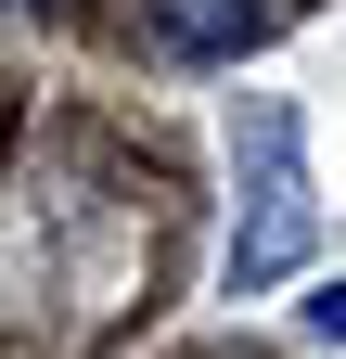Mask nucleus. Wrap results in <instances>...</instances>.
Returning a JSON list of instances; mask_svg holds the SVG:
<instances>
[{"mask_svg":"<svg viewBox=\"0 0 346 359\" xmlns=\"http://www.w3.org/2000/svg\"><path fill=\"white\" fill-rule=\"evenodd\" d=\"M256 193H244V231H231V295H270L308 269V142H295V103H256Z\"/></svg>","mask_w":346,"mask_h":359,"instance_id":"nucleus-1","label":"nucleus"},{"mask_svg":"<svg viewBox=\"0 0 346 359\" xmlns=\"http://www.w3.org/2000/svg\"><path fill=\"white\" fill-rule=\"evenodd\" d=\"M154 39L180 65H244L256 39H270V13H256V0H154Z\"/></svg>","mask_w":346,"mask_h":359,"instance_id":"nucleus-2","label":"nucleus"},{"mask_svg":"<svg viewBox=\"0 0 346 359\" xmlns=\"http://www.w3.org/2000/svg\"><path fill=\"white\" fill-rule=\"evenodd\" d=\"M308 334H333V346H346V283H321V295H308Z\"/></svg>","mask_w":346,"mask_h":359,"instance_id":"nucleus-3","label":"nucleus"}]
</instances>
